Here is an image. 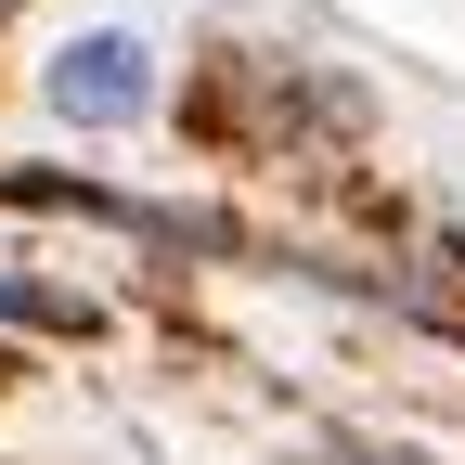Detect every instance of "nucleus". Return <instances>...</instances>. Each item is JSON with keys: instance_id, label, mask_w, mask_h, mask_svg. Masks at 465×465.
<instances>
[{"instance_id": "1", "label": "nucleus", "mask_w": 465, "mask_h": 465, "mask_svg": "<svg viewBox=\"0 0 465 465\" xmlns=\"http://www.w3.org/2000/svg\"><path fill=\"white\" fill-rule=\"evenodd\" d=\"M52 104L78 116V130H130V116H155V52L130 26H91L52 52Z\"/></svg>"}, {"instance_id": "2", "label": "nucleus", "mask_w": 465, "mask_h": 465, "mask_svg": "<svg viewBox=\"0 0 465 465\" xmlns=\"http://www.w3.org/2000/svg\"><path fill=\"white\" fill-rule=\"evenodd\" d=\"M0 14H14V0H0Z\"/></svg>"}]
</instances>
